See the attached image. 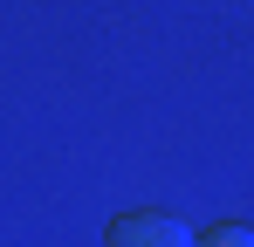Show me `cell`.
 Here are the masks:
<instances>
[{
    "instance_id": "obj_1",
    "label": "cell",
    "mask_w": 254,
    "mask_h": 247,
    "mask_svg": "<svg viewBox=\"0 0 254 247\" xmlns=\"http://www.w3.org/2000/svg\"><path fill=\"white\" fill-rule=\"evenodd\" d=\"M110 247H192V227L172 213H151V206H130L110 220Z\"/></svg>"
},
{
    "instance_id": "obj_2",
    "label": "cell",
    "mask_w": 254,
    "mask_h": 247,
    "mask_svg": "<svg viewBox=\"0 0 254 247\" xmlns=\"http://www.w3.org/2000/svg\"><path fill=\"white\" fill-rule=\"evenodd\" d=\"M192 247H254V227H234V220H227V227H206Z\"/></svg>"
}]
</instances>
